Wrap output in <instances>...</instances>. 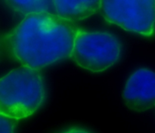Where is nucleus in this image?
I'll list each match as a JSON object with an SVG mask.
<instances>
[{"label":"nucleus","mask_w":155,"mask_h":133,"mask_svg":"<svg viewBox=\"0 0 155 133\" xmlns=\"http://www.w3.org/2000/svg\"><path fill=\"white\" fill-rule=\"evenodd\" d=\"M123 98L128 108L144 112L155 107V72L146 67L136 70L127 79Z\"/></svg>","instance_id":"nucleus-5"},{"label":"nucleus","mask_w":155,"mask_h":133,"mask_svg":"<svg viewBox=\"0 0 155 133\" xmlns=\"http://www.w3.org/2000/svg\"><path fill=\"white\" fill-rule=\"evenodd\" d=\"M122 54V45L114 35L104 31H86L76 35L71 58L83 69L103 72L116 64Z\"/></svg>","instance_id":"nucleus-3"},{"label":"nucleus","mask_w":155,"mask_h":133,"mask_svg":"<svg viewBox=\"0 0 155 133\" xmlns=\"http://www.w3.org/2000/svg\"><path fill=\"white\" fill-rule=\"evenodd\" d=\"M46 99L39 70L21 66L0 79V113L19 120L36 113Z\"/></svg>","instance_id":"nucleus-2"},{"label":"nucleus","mask_w":155,"mask_h":133,"mask_svg":"<svg viewBox=\"0 0 155 133\" xmlns=\"http://www.w3.org/2000/svg\"><path fill=\"white\" fill-rule=\"evenodd\" d=\"M79 30L74 22L52 13L32 14L3 36L2 44L23 66L40 70L71 57Z\"/></svg>","instance_id":"nucleus-1"},{"label":"nucleus","mask_w":155,"mask_h":133,"mask_svg":"<svg viewBox=\"0 0 155 133\" xmlns=\"http://www.w3.org/2000/svg\"><path fill=\"white\" fill-rule=\"evenodd\" d=\"M11 9L20 15L52 13V0H5ZM53 14V13H52Z\"/></svg>","instance_id":"nucleus-7"},{"label":"nucleus","mask_w":155,"mask_h":133,"mask_svg":"<svg viewBox=\"0 0 155 133\" xmlns=\"http://www.w3.org/2000/svg\"><path fill=\"white\" fill-rule=\"evenodd\" d=\"M61 133H92L91 131H88L87 129H85L83 128H80V127H73V128H70L68 129L65 130V131H62Z\"/></svg>","instance_id":"nucleus-9"},{"label":"nucleus","mask_w":155,"mask_h":133,"mask_svg":"<svg viewBox=\"0 0 155 133\" xmlns=\"http://www.w3.org/2000/svg\"><path fill=\"white\" fill-rule=\"evenodd\" d=\"M101 6V0H52V13L74 23L95 15Z\"/></svg>","instance_id":"nucleus-6"},{"label":"nucleus","mask_w":155,"mask_h":133,"mask_svg":"<svg viewBox=\"0 0 155 133\" xmlns=\"http://www.w3.org/2000/svg\"><path fill=\"white\" fill-rule=\"evenodd\" d=\"M18 120L0 113V133H15Z\"/></svg>","instance_id":"nucleus-8"},{"label":"nucleus","mask_w":155,"mask_h":133,"mask_svg":"<svg viewBox=\"0 0 155 133\" xmlns=\"http://www.w3.org/2000/svg\"><path fill=\"white\" fill-rule=\"evenodd\" d=\"M101 14L107 22L150 37L155 33V0H101Z\"/></svg>","instance_id":"nucleus-4"}]
</instances>
